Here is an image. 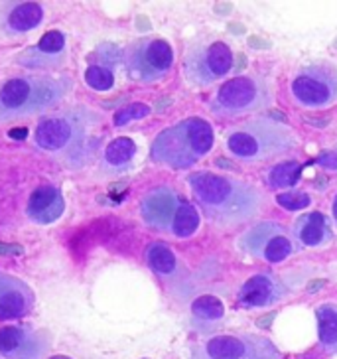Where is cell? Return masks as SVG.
Masks as SVG:
<instances>
[{
	"instance_id": "cell-23",
	"label": "cell",
	"mask_w": 337,
	"mask_h": 359,
	"mask_svg": "<svg viewBox=\"0 0 337 359\" xmlns=\"http://www.w3.org/2000/svg\"><path fill=\"white\" fill-rule=\"evenodd\" d=\"M148 264L158 273V275H172L176 271V255L164 243H152L146 251Z\"/></svg>"
},
{
	"instance_id": "cell-24",
	"label": "cell",
	"mask_w": 337,
	"mask_h": 359,
	"mask_svg": "<svg viewBox=\"0 0 337 359\" xmlns=\"http://www.w3.org/2000/svg\"><path fill=\"white\" fill-rule=\"evenodd\" d=\"M300 172L302 166L298 162H284V164H278L270 170L268 174V184L273 188H290L294 186L298 178H300Z\"/></svg>"
},
{
	"instance_id": "cell-5",
	"label": "cell",
	"mask_w": 337,
	"mask_h": 359,
	"mask_svg": "<svg viewBox=\"0 0 337 359\" xmlns=\"http://www.w3.org/2000/svg\"><path fill=\"white\" fill-rule=\"evenodd\" d=\"M95 118L85 109H67L43 116L34 128V144L48 154L77 156V152L83 150L89 127Z\"/></svg>"
},
{
	"instance_id": "cell-13",
	"label": "cell",
	"mask_w": 337,
	"mask_h": 359,
	"mask_svg": "<svg viewBox=\"0 0 337 359\" xmlns=\"http://www.w3.org/2000/svg\"><path fill=\"white\" fill-rule=\"evenodd\" d=\"M179 198L172 188H156L148 191L140 203V215L146 225H150L156 231L172 233L174 217L179 208Z\"/></svg>"
},
{
	"instance_id": "cell-15",
	"label": "cell",
	"mask_w": 337,
	"mask_h": 359,
	"mask_svg": "<svg viewBox=\"0 0 337 359\" xmlns=\"http://www.w3.org/2000/svg\"><path fill=\"white\" fill-rule=\"evenodd\" d=\"M36 296L18 276L0 273V320H18L32 312Z\"/></svg>"
},
{
	"instance_id": "cell-11",
	"label": "cell",
	"mask_w": 337,
	"mask_h": 359,
	"mask_svg": "<svg viewBox=\"0 0 337 359\" xmlns=\"http://www.w3.org/2000/svg\"><path fill=\"white\" fill-rule=\"evenodd\" d=\"M241 249L249 255L264 259L268 263H282L292 253V239L284 225L274 222H264L254 225L253 229L242 233L239 239Z\"/></svg>"
},
{
	"instance_id": "cell-22",
	"label": "cell",
	"mask_w": 337,
	"mask_h": 359,
	"mask_svg": "<svg viewBox=\"0 0 337 359\" xmlns=\"http://www.w3.org/2000/svg\"><path fill=\"white\" fill-rule=\"evenodd\" d=\"M135 154H137V144L130 138L121 137L106 144L103 158H105L106 166L123 168V166L130 164V160L135 158Z\"/></svg>"
},
{
	"instance_id": "cell-10",
	"label": "cell",
	"mask_w": 337,
	"mask_h": 359,
	"mask_svg": "<svg viewBox=\"0 0 337 359\" xmlns=\"http://www.w3.org/2000/svg\"><path fill=\"white\" fill-rule=\"evenodd\" d=\"M292 93L300 105L326 109L337 103V67L331 64H312L300 69L292 81Z\"/></svg>"
},
{
	"instance_id": "cell-9",
	"label": "cell",
	"mask_w": 337,
	"mask_h": 359,
	"mask_svg": "<svg viewBox=\"0 0 337 359\" xmlns=\"http://www.w3.org/2000/svg\"><path fill=\"white\" fill-rule=\"evenodd\" d=\"M193 359H280L273 341L253 334L213 336L193 349Z\"/></svg>"
},
{
	"instance_id": "cell-26",
	"label": "cell",
	"mask_w": 337,
	"mask_h": 359,
	"mask_svg": "<svg viewBox=\"0 0 337 359\" xmlns=\"http://www.w3.org/2000/svg\"><path fill=\"white\" fill-rule=\"evenodd\" d=\"M191 312H193V316L201 318V320H219L225 314V308H223V302L219 298L205 294L200 296L191 304Z\"/></svg>"
},
{
	"instance_id": "cell-2",
	"label": "cell",
	"mask_w": 337,
	"mask_h": 359,
	"mask_svg": "<svg viewBox=\"0 0 337 359\" xmlns=\"http://www.w3.org/2000/svg\"><path fill=\"white\" fill-rule=\"evenodd\" d=\"M67 75H20L0 87V123L40 115L69 95Z\"/></svg>"
},
{
	"instance_id": "cell-1",
	"label": "cell",
	"mask_w": 337,
	"mask_h": 359,
	"mask_svg": "<svg viewBox=\"0 0 337 359\" xmlns=\"http://www.w3.org/2000/svg\"><path fill=\"white\" fill-rule=\"evenodd\" d=\"M190 188L203 213L217 223H241L261 208V191L241 180L219 176L213 172H195Z\"/></svg>"
},
{
	"instance_id": "cell-21",
	"label": "cell",
	"mask_w": 337,
	"mask_h": 359,
	"mask_svg": "<svg viewBox=\"0 0 337 359\" xmlns=\"http://www.w3.org/2000/svg\"><path fill=\"white\" fill-rule=\"evenodd\" d=\"M200 229V213L191 205L190 201H179L178 212L174 217V225H172V235L179 237V239H188L193 233Z\"/></svg>"
},
{
	"instance_id": "cell-27",
	"label": "cell",
	"mask_w": 337,
	"mask_h": 359,
	"mask_svg": "<svg viewBox=\"0 0 337 359\" xmlns=\"http://www.w3.org/2000/svg\"><path fill=\"white\" fill-rule=\"evenodd\" d=\"M150 115V107L146 103H130V105L123 107L121 111H116L115 115V127H125L132 121H140L144 116Z\"/></svg>"
},
{
	"instance_id": "cell-28",
	"label": "cell",
	"mask_w": 337,
	"mask_h": 359,
	"mask_svg": "<svg viewBox=\"0 0 337 359\" xmlns=\"http://www.w3.org/2000/svg\"><path fill=\"white\" fill-rule=\"evenodd\" d=\"M276 201H278V205H282L288 212H300V210H305L312 203L310 196L302 194V191H286V194H280L276 198Z\"/></svg>"
},
{
	"instance_id": "cell-30",
	"label": "cell",
	"mask_w": 337,
	"mask_h": 359,
	"mask_svg": "<svg viewBox=\"0 0 337 359\" xmlns=\"http://www.w3.org/2000/svg\"><path fill=\"white\" fill-rule=\"evenodd\" d=\"M331 213H333V219H336L337 223V196H336V200H333V205H331Z\"/></svg>"
},
{
	"instance_id": "cell-18",
	"label": "cell",
	"mask_w": 337,
	"mask_h": 359,
	"mask_svg": "<svg viewBox=\"0 0 337 359\" xmlns=\"http://www.w3.org/2000/svg\"><path fill=\"white\" fill-rule=\"evenodd\" d=\"M282 294H284V288L273 275L251 276L241 288L242 304L254 308L274 304Z\"/></svg>"
},
{
	"instance_id": "cell-29",
	"label": "cell",
	"mask_w": 337,
	"mask_h": 359,
	"mask_svg": "<svg viewBox=\"0 0 337 359\" xmlns=\"http://www.w3.org/2000/svg\"><path fill=\"white\" fill-rule=\"evenodd\" d=\"M317 162H319L324 168H337V152L327 150V152H324V154L317 158Z\"/></svg>"
},
{
	"instance_id": "cell-20",
	"label": "cell",
	"mask_w": 337,
	"mask_h": 359,
	"mask_svg": "<svg viewBox=\"0 0 337 359\" xmlns=\"http://www.w3.org/2000/svg\"><path fill=\"white\" fill-rule=\"evenodd\" d=\"M319 344L337 355V304H322L316 310Z\"/></svg>"
},
{
	"instance_id": "cell-16",
	"label": "cell",
	"mask_w": 337,
	"mask_h": 359,
	"mask_svg": "<svg viewBox=\"0 0 337 359\" xmlns=\"http://www.w3.org/2000/svg\"><path fill=\"white\" fill-rule=\"evenodd\" d=\"M43 14L38 2H4L0 4V32L8 38L32 32L43 22Z\"/></svg>"
},
{
	"instance_id": "cell-7",
	"label": "cell",
	"mask_w": 337,
	"mask_h": 359,
	"mask_svg": "<svg viewBox=\"0 0 337 359\" xmlns=\"http://www.w3.org/2000/svg\"><path fill=\"white\" fill-rule=\"evenodd\" d=\"M174 64V50L162 38H140L125 53L127 74L138 83H154L166 77Z\"/></svg>"
},
{
	"instance_id": "cell-19",
	"label": "cell",
	"mask_w": 337,
	"mask_h": 359,
	"mask_svg": "<svg viewBox=\"0 0 337 359\" xmlns=\"http://www.w3.org/2000/svg\"><path fill=\"white\" fill-rule=\"evenodd\" d=\"M294 233L298 241L305 247H322L327 245L333 237V231L329 227L326 215L319 212L304 213L294 225Z\"/></svg>"
},
{
	"instance_id": "cell-12",
	"label": "cell",
	"mask_w": 337,
	"mask_h": 359,
	"mask_svg": "<svg viewBox=\"0 0 337 359\" xmlns=\"http://www.w3.org/2000/svg\"><path fill=\"white\" fill-rule=\"evenodd\" d=\"M52 349V336L26 326L0 327V358L43 359Z\"/></svg>"
},
{
	"instance_id": "cell-6",
	"label": "cell",
	"mask_w": 337,
	"mask_h": 359,
	"mask_svg": "<svg viewBox=\"0 0 337 359\" xmlns=\"http://www.w3.org/2000/svg\"><path fill=\"white\" fill-rule=\"evenodd\" d=\"M270 87L259 75H239L217 89L211 101V111L217 115L237 116L259 111L270 103Z\"/></svg>"
},
{
	"instance_id": "cell-17",
	"label": "cell",
	"mask_w": 337,
	"mask_h": 359,
	"mask_svg": "<svg viewBox=\"0 0 337 359\" xmlns=\"http://www.w3.org/2000/svg\"><path fill=\"white\" fill-rule=\"evenodd\" d=\"M65 213V198L62 188L46 184L30 194L26 203V215L28 219L38 225H52L62 219Z\"/></svg>"
},
{
	"instance_id": "cell-3",
	"label": "cell",
	"mask_w": 337,
	"mask_h": 359,
	"mask_svg": "<svg viewBox=\"0 0 337 359\" xmlns=\"http://www.w3.org/2000/svg\"><path fill=\"white\" fill-rule=\"evenodd\" d=\"M215 133L203 118H186L162 130L152 144V160L168 168H190L209 154Z\"/></svg>"
},
{
	"instance_id": "cell-8",
	"label": "cell",
	"mask_w": 337,
	"mask_h": 359,
	"mask_svg": "<svg viewBox=\"0 0 337 359\" xmlns=\"http://www.w3.org/2000/svg\"><path fill=\"white\" fill-rule=\"evenodd\" d=\"M233 52L225 42H200L193 43L184 62L186 79L195 87L219 81L233 69Z\"/></svg>"
},
{
	"instance_id": "cell-31",
	"label": "cell",
	"mask_w": 337,
	"mask_h": 359,
	"mask_svg": "<svg viewBox=\"0 0 337 359\" xmlns=\"http://www.w3.org/2000/svg\"><path fill=\"white\" fill-rule=\"evenodd\" d=\"M50 359H71V358H67V355H53V358Z\"/></svg>"
},
{
	"instance_id": "cell-4",
	"label": "cell",
	"mask_w": 337,
	"mask_h": 359,
	"mask_svg": "<svg viewBox=\"0 0 337 359\" xmlns=\"http://www.w3.org/2000/svg\"><path fill=\"white\" fill-rule=\"evenodd\" d=\"M296 148L294 133L268 118H259L233 128L227 150L242 162H264L288 154Z\"/></svg>"
},
{
	"instance_id": "cell-25",
	"label": "cell",
	"mask_w": 337,
	"mask_h": 359,
	"mask_svg": "<svg viewBox=\"0 0 337 359\" xmlns=\"http://www.w3.org/2000/svg\"><path fill=\"white\" fill-rule=\"evenodd\" d=\"M85 83L89 85L91 89H95V91H109L115 85V74L106 65L93 64L89 65L87 72H85Z\"/></svg>"
},
{
	"instance_id": "cell-14",
	"label": "cell",
	"mask_w": 337,
	"mask_h": 359,
	"mask_svg": "<svg viewBox=\"0 0 337 359\" xmlns=\"http://www.w3.org/2000/svg\"><path fill=\"white\" fill-rule=\"evenodd\" d=\"M67 52L65 34L60 30H50L42 36V40L34 48L22 52L16 57V64L30 67V69H52L64 64Z\"/></svg>"
}]
</instances>
